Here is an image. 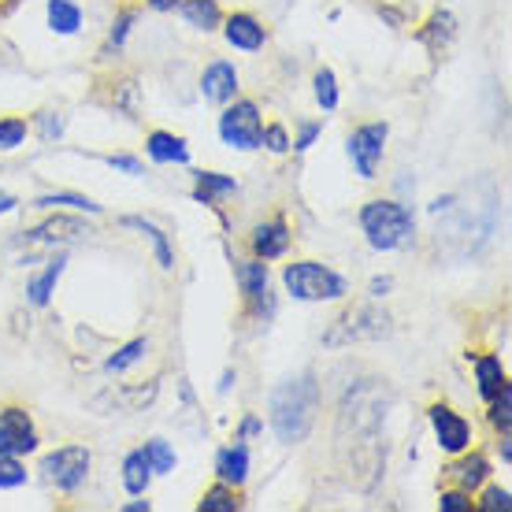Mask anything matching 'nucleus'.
Returning <instances> with one entry per match:
<instances>
[{
  "mask_svg": "<svg viewBox=\"0 0 512 512\" xmlns=\"http://www.w3.org/2000/svg\"><path fill=\"white\" fill-rule=\"evenodd\" d=\"M149 479H153V468H149V461H145V453H130L127 461H123V487L138 498V494H145L149 490Z\"/></svg>",
  "mask_w": 512,
  "mask_h": 512,
  "instance_id": "obj_22",
  "label": "nucleus"
},
{
  "mask_svg": "<svg viewBox=\"0 0 512 512\" xmlns=\"http://www.w3.org/2000/svg\"><path fill=\"white\" fill-rule=\"evenodd\" d=\"M19 208V201H15L8 190H0V216H8V212H15Z\"/></svg>",
  "mask_w": 512,
  "mask_h": 512,
  "instance_id": "obj_40",
  "label": "nucleus"
},
{
  "mask_svg": "<svg viewBox=\"0 0 512 512\" xmlns=\"http://www.w3.org/2000/svg\"><path fill=\"white\" fill-rule=\"evenodd\" d=\"M316 412H320V386H316L312 375L286 379L271 394V427H275L279 442H286V446L305 442L312 423H316Z\"/></svg>",
  "mask_w": 512,
  "mask_h": 512,
  "instance_id": "obj_1",
  "label": "nucleus"
},
{
  "mask_svg": "<svg viewBox=\"0 0 512 512\" xmlns=\"http://www.w3.org/2000/svg\"><path fill=\"white\" fill-rule=\"evenodd\" d=\"M316 138H320V123H305V127H301V138L290 141V149H297V153H305V149H308V145H312Z\"/></svg>",
  "mask_w": 512,
  "mask_h": 512,
  "instance_id": "obj_37",
  "label": "nucleus"
},
{
  "mask_svg": "<svg viewBox=\"0 0 512 512\" xmlns=\"http://www.w3.org/2000/svg\"><path fill=\"white\" fill-rule=\"evenodd\" d=\"M234 279L242 286L245 301L253 305V312L260 320H268L271 312H275V297H271V275H268V264L256 256V260H242L238 268H234Z\"/></svg>",
  "mask_w": 512,
  "mask_h": 512,
  "instance_id": "obj_7",
  "label": "nucleus"
},
{
  "mask_svg": "<svg viewBox=\"0 0 512 512\" xmlns=\"http://www.w3.org/2000/svg\"><path fill=\"white\" fill-rule=\"evenodd\" d=\"M282 282L286 290L297 297V301H338V297L349 294L346 279L331 271L327 264H316V260H297L282 271Z\"/></svg>",
  "mask_w": 512,
  "mask_h": 512,
  "instance_id": "obj_3",
  "label": "nucleus"
},
{
  "mask_svg": "<svg viewBox=\"0 0 512 512\" xmlns=\"http://www.w3.org/2000/svg\"><path fill=\"white\" fill-rule=\"evenodd\" d=\"M41 472L49 475V483H56L60 490H78L90 475V449L86 446H60L56 453H49L41 461Z\"/></svg>",
  "mask_w": 512,
  "mask_h": 512,
  "instance_id": "obj_5",
  "label": "nucleus"
},
{
  "mask_svg": "<svg viewBox=\"0 0 512 512\" xmlns=\"http://www.w3.org/2000/svg\"><path fill=\"white\" fill-rule=\"evenodd\" d=\"M26 483V468L19 464V457H4L0 453V490H12Z\"/></svg>",
  "mask_w": 512,
  "mask_h": 512,
  "instance_id": "obj_31",
  "label": "nucleus"
},
{
  "mask_svg": "<svg viewBox=\"0 0 512 512\" xmlns=\"http://www.w3.org/2000/svg\"><path fill=\"white\" fill-rule=\"evenodd\" d=\"M479 509L483 512H509L512 509V494L505 487H490L479 501Z\"/></svg>",
  "mask_w": 512,
  "mask_h": 512,
  "instance_id": "obj_35",
  "label": "nucleus"
},
{
  "mask_svg": "<svg viewBox=\"0 0 512 512\" xmlns=\"http://www.w3.org/2000/svg\"><path fill=\"white\" fill-rule=\"evenodd\" d=\"M286 249H290V227H286L282 219L260 223L253 231V253L260 256V260H279Z\"/></svg>",
  "mask_w": 512,
  "mask_h": 512,
  "instance_id": "obj_12",
  "label": "nucleus"
},
{
  "mask_svg": "<svg viewBox=\"0 0 512 512\" xmlns=\"http://www.w3.org/2000/svg\"><path fill=\"white\" fill-rule=\"evenodd\" d=\"M260 427H264V423L256 420V416H245V420H242V438H249V435H260Z\"/></svg>",
  "mask_w": 512,
  "mask_h": 512,
  "instance_id": "obj_41",
  "label": "nucleus"
},
{
  "mask_svg": "<svg viewBox=\"0 0 512 512\" xmlns=\"http://www.w3.org/2000/svg\"><path fill=\"white\" fill-rule=\"evenodd\" d=\"M64 116L60 112H41L38 116V130H41V141H56V138H64Z\"/></svg>",
  "mask_w": 512,
  "mask_h": 512,
  "instance_id": "obj_34",
  "label": "nucleus"
},
{
  "mask_svg": "<svg viewBox=\"0 0 512 512\" xmlns=\"http://www.w3.org/2000/svg\"><path fill=\"white\" fill-rule=\"evenodd\" d=\"M312 86H316V101H320L323 112H334L338 108V78H334L331 67H320L316 78H312Z\"/></svg>",
  "mask_w": 512,
  "mask_h": 512,
  "instance_id": "obj_28",
  "label": "nucleus"
},
{
  "mask_svg": "<svg viewBox=\"0 0 512 512\" xmlns=\"http://www.w3.org/2000/svg\"><path fill=\"white\" fill-rule=\"evenodd\" d=\"M197 509H201V512H238V509H242V501H238L234 487L219 483V487L205 490V498H201V505H197Z\"/></svg>",
  "mask_w": 512,
  "mask_h": 512,
  "instance_id": "obj_26",
  "label": "nucleus"
},
{
  "mask_svg": "<svg viewBox=\"0 0 512 512\" xmlns=\"http://www.w3.org/2000/svg\"><path fill=\"white\" fill-rule=\"evenodd\" d=\"M238 193V182L231 175H219V171H197V186H193V197L201 205H216L219 197H231Z\"/></svg>",
  "mask_w": 512,
  "mask_h": 512,
  "instance_id": "obj_17",
  "label": "nucleus"
},
{
  "mask_svg": "<svg viewBox=\"0 0 512 512\" xmlns=\"http://www.w3.org/2000/svg\"><path fill=\"white\" fill-rule=\"evenodd\" d=\"M108 164L116 167V171H127V175H141V164L134 160V156H108Z\"/></svg>",
  "mask_w": 512,
  "mask_h": 512,
  "instance_id": "obj_39",
  "label": "nucleus"
},
{
  "mask_svg": "<svg viewBox=\"0 0 512 512\" xmlns=\"http://www.w3.org/2000/svg\"><path fill=\"white\" fill-rule=\"evenodd\" d=\"M360 227L368 234V245L379 249V253H390V249H401V245L412 242L416 234V219L405 205L397 201H368L360 208Z\"/></svg>",
  "mask_w": 512,
  "mask_h": 512,
  "instance_id": "obj_2",
  "label": "nucleus"
},
{
  "mask_svg": "<svg viewBox=\"0 0 512 512\" xmlns=\"http://www.w3.org/2000/svg\"><path fill=\"white\" fill-rule=\"evenodd\" d=\"M449 475L461 483V490H468V494H472V490H479L483 483H487L490 464H487V457H483V453H472V457H464L461 464H453V468H449Z\"/></svg>",
  "mask_w": 512,
  "mask_h": 512,
  "instance_id": "obj_19",
  "label": "nucleus"
},
{
  "mask_svg": "<svg viewBox=\"0 0 512 512\" xmlns=\"http://www.w3.org/2000/svg\"><path fill=\"white\" fill-rule=\"evenodd\" d=\"M26 141V123L23 119H0V149H19Z\"/></svg>",
  "mask_w": 512,
  "mask_h": 512,
  "instance_id": "obj_32",
  "label": "nucleus"
},
{
  "mask_svg": "<svg viewBox=\"0 0 512 512\" xmlns=\"http://www.w3.org/2000/svg\"><path fill=\"white\" fill-rule=\"evenodd\" d=\"M438 505H442V512H472V494L468 490H446Z\"/></svg>",
  "mask_w": 512,
  "mask_h": 512,
  "instance_id": "obj_36",
  "label": "nucleus"
},
{
  "mask_svg": "<svg viewBox=\"0 0 512 512\" xmlns=\"http://www.w3.org/2000/svg\"><path fill=\"white\" fill-rule=\"evenodd\" d=\"M34 208H75V212H93V216L101 212V205L90 201V197H82V193H41Z\"/></svg>",
  "mask_w": 512,
  "mask_h": 512,
  "instance_id": "obj_24",
  "label": "nucleus"
},
{
  "mask_svg": "<svg viewBox=\"0 0 512 512\" xmlns=\"http://www.w3.org/2000/svg\"><path fill=\"white\" fill-rule=\"evenodd\" d=\"M223 38L231 41L234 49L256 52V49H264V26L256 23L249 12H238V15H231V19L223 23Z\"/></svg>",
  "mask_w": 512,
  "mask_h": 512,
  "instance_id": "obj_11",
  "label": "nucleus"
},
{
  "mask_svg": "<svg viewBox=\"0 0 512 512\" xmlns=\"http://www.w3.org/2000/svg\"><path fill=\"white\" fill-rule=\"evenodd\" d=\"M179 12H182V19L190 26H197V30H216L219 26V4L216 0H179Z\"/></svg>",
  "mask_w": 512,
  "mask_h": 512,
  "instance_id": "obj_21",
  "label": "nucleus"
},
{
  "mask_svg": "<svg viewBox=\"0 0 512 512\" xmlns=\"http://www.w3.org/2000/svg\"><path fill=\"white\" fill-rule=\"evenodd\" d=\"M38 449V431L30 423L26 409H4L0 412V453L4 457H26Z\"/></svg>",
  "mask_w": 512,
  "mask_h": 512,
  "instance_id": "obj_8",
  "label": "nucleus"
},
{
  "mask_svg": "<svg viewBox=\"0 0 512 512\" xmlns=\"http://www.w3.org/2000/svg\"><path fill=\"white\" fill-rule=\"evenodd\" d=\"M123 223H127V227H134V231H141L145 238H149V242H153L156 264H160V268H164V271L175 268V253H171V242H167V234L160 231V227H153L149 219H141V216H127Z\"/></svg>",
  "mask_w": 512,
  "mask_h": 512,
  "instance_id": "obj_20",
  "label": "nucleus"
},
{
  "mask_svg": "<svg viewBox=\"0 0 512 512\" xmlns=\"http://www.w3.org/2000/svg\"><path fill=\"white\" fill-rule=\"evenodd\" d=\"M475 383H479V394L487 397V401L498 394L501 386L509 383L501 357H494V353H487V357H475Z\"/></svg>",
  "mask_w": 512,
  "mask_h": 512,
  "instance_id": "obj_18",
  "label": "nucleus"
},
{
  "mask_svg": "<svg viewBox=\"0 0 512 512\" xmlns=\"http://www.w3.org/2000/svg\"><path fill=\"white\" fill-rule=\"evenodd\" d=\"M490 401H494V405H490V423L498 427L501 435H509V423H512V386L505 383L498 394L490 397Z\"/></svg>",
  "mask_w": 512,
  "mask_h": 512,
  "instance_id": "obj_29",
  "label": "nucleus"
},
{
  "mask_svg": "<svg viewBox=\"0 0 512 512\" xmlns=\"http://www.w3.org/2000/svg\"><path fill=\"white\" fill-rule=\"evenodd\" d=\"M231 383H238V375L223 372V379H219V394H227V390H231Z\"/></svg>",
  "mask_w": 512,
  "mask_h": 512,
  "instance_id": "obj_44",
  "label": "nucleus"
},
{
  "mask_svg": "<svg viewBox=\"0 0 512 512\" xmlns=\"http://www.w3.org/2000/svg\"><path fill=\"white\" fill-rule=\"evenodd\" d=\"M82 234H90V231H86L78 219L56 216V219H49V223H41V227H34V231H26V242H75Z\"/></svg>",
  "mask_w": 512,
  "mask_h": 512,
  "instance_id": "obj_16",
  "label": "nucleus"
},
{
  "mask_svg": "<svg viewBox=\"0 0 512 512\" xmlns=\"http://www.w3.org/2000/svg\"><path fill=\"white\" fill-rule=\"evenodd\" d=\"M260 145H268L271 153H290V134L282 123H271V127L260 130Z\"/></svg>",
  "mask_w": 512,
  "mask_h": 512,
  "instance_id": "obj_33",
  "label": "nucleus"
},
{
  "mask_svg": "<svg viewBox=\"0 0 512 512\" xmlns=\"http://www.w3.org/2000/svg\"><path fill=\"white\" fill-rule=\"evenodd\" d=\"M145 153L153 156L156 164H190V149L179 134H167V130H153L145 141Z\"/></svg>",
  "mask_w": 512,
  "mask_h": 512,
  "instance_id": "obj_13",
  "label": "nucleus"
},
{
  "mask_svg": "<svg viewBox=\"0 0 512 512\" xmlns=\"http://www.w3.org/2000/svg\"><path fill=\"white\" fill-rule=\"evenodd\" d=\"M145 461H149V468H153V475H167L171 468H175V449L167 446L164 438H153V442H145Z\"/></svg>",
  "mask_w": 512,
  "mask_h": 512,
  "instance_id": "obj_27",
  "label": "nucleus"
},
{
  "mask_svg": "<svg viewBox=\"0 0 512 512\" xmlns=\"http://www.w3.org/2000/svg\"><path fill=\"white\" fill-rule=\"evenodd\" d=\"M67 268V256L60 253L56 260H49V268L41 271V275H34V279H26V301L34 308H45L52 301V290H56V282H60V275H64Z\"/></svg>",
  "mask_w": 512,
  "mask_h": 512,
  "instance_id": "obj_14",
  "label": "nucleus"
},
{
  "mask_svg": "<svg viewBox=\"0 0 512 512\" xmlns=\"http://www.w3.org/2000/svg\"><path fill=\"white\" fill-rule=\"evenodd\" d=\"M453 34H457V19L449 12H435L431 23H427V30H423V41H427L431 49H442V45L453 41Z\"/></svg>",
  "mask_w": 512,
  "mask_h": 512,
  "instance_id": "obj_25",
  "label": "nucleus"
},
{
  "mask_svg": "<svg viewBox=\"0 0 512 512\" xmlns=\"http://www.w3.org/2000/svg\"><path fill=\"white\" fill-rule=\"evenodd\" d=\"M49 26L56 34H75L78 26H82V12H78V4L71 0H49Z\"/></svg>",
  "mask_w": 512,
  "mask_h": 512,
  "instance_id": "obj_23",
  "label": "nucleus"
},
{
  "mask_svg": "<svg viewBox=\"0 0 512 512\" xmlns=\"http://www.w3.org/2000/svg\"><path fill=\"white\" fill-rule=\"evenodd\" d=\"M134 19H138L134 12H123V15H119L116 26H112V45H123V41H127V30H130V23H134Z\"/></svg>",
  "mask_w": 512,
  "mask_h": 512,
  "instance_id": "obj_38",
  "label": "nucleus"
},
{
  "mask_svg": "<svg viewBox=\"0 0 512 512\" xmlns=\"http://www.w3.org/2000/svg\"><path fill=\"white\" fill-rule=\"evenodd\" d=\"M390 286H394L390 279H372V297H386L390 294Z\"/></svg>",
  "mask_w": 512,
  "mask_h": 512,
  "instance_id": "obj_43",
  "label": "nucleus"
},
{
  "mask_svg": "<svg viewBox=\"0 0 512 512\" xmlns=\"http://www.w3.org/2000/svg\"><path fill=\"white\" fill-rule=\"evenodd\" d=\"M149 8H156V12H175L179 8V0H145Z\"/></svg>",
  "mask_w": 512,
  "mask_h": 512,
  "instance_id": "obj_42",
  "label": "nucleus"
},
{
  "mask_svg": "<svg viewBox=\"0 0 512 512\" xmlns=\"http://www.w3.org/2000/svg\"><path fill=\"white\" fill-rule=\"evenodd\" d=\"M145 349H149V342H145V338H134V342H127V346L119 349L116 357H108L104 368H108V372H116V375L127 372V368H134V364L145 357Z\"/></svg>",
  "mask_w": 512,
  "mask_h": 512,
  "instance_id": "obj_30",
  "label": "nucleus"
},
{
  "mask_svg": "<svg viewBox=\"0 0 512 512\" xmlns=\"http://www.w3.org/2000/svg\"><path fill=\"white\" fill-rule=\"evenodd\" d=\"M260 130H264V123H260V108L253 101L231 104L219 116V138L227 141L231 149H245V153L260 149Z\"/></svg>",
  "mask_w": 512,
  "mask_h": 512,
  "instance_id": "obj_4",
  "label": "nucleus"
},
{
  "mask_svg": "<svg viewBox=\"0 0 512 512\" xmlns=\"http://www.w3.org/2000/svg\"><path fill=\"white\" fill-rule=\"evenodd\" d=\"M201 93H205V101H212V104L234 101V93H238V71H234V64H227V60L208 64L205 75H201Z\"/></svg>",
  "mask_w": 512,
  "mask_h": 512,
  "instance_id": "obj_10",
  "label": "nucleus"
},
{
  "mask_svg": "<svg viewBox=\"0 0 512 512\" xmlns=\"http://www.w3.org/2000/svg\"><path fill=\"white\" fill-rule=\"evenodd\" d=\"M127 512H149V501H130Z\"/></svg>",
  "mask_w": 512,
  "mask_h": 512,
  "instance_id": "obj_45",
  "label": "nucleus"
},
{
  "mask_svg": "<svg viewBox=\"0 0 512 512\" xmlns=\"http://www.w3.org/2000/svg\"><path fill=\"white\" fill-rule=\"evenodd\" d=\"M501 461L509 464L512 461V449H509V438H505V442H501Z\"/></svg>",
  "mask_w": 512,
  "mask_h": 512,
  "instance_id": "obj_46",
  "label": "nucleus"
},
{
  "mask_svg": "<svg viewBox=\"0 0 512 512\" xmlns=\"http://www.w3.org/2000/svg\"><path fill=\"white\" fill-rule=\"evenodd\" d=\"M431 427H435L438 446L446 449V453H464L468 442H472V427H468V420L457 416L453 409H446V405H435V409H431Z\"/></svg>",
  "mask_w": 512,
  "mask_h": 512,
  "instance_id": "obj_9",
  "label": "nucleus"
},
{
  "mask_svg": "<svg viewBox=\"0 0 512 512\" xmlns=\"http://www.w3.org/2000/svg\"><path fill=\"white\" fill-rule=\"evenodd\" d=\"M216 475L219 483H227V487H242L245 483V475H249V449L242 446V438H238V446H227L216 457Z\"/></svg>",
  "mask_w": 512,
  "mask_h": 512,
  "instance_id": "obj_15",
  "label": "nucleus"
},
{
  "mask_svg": "<svg viewBox=\"0 0 512 512\" xmlns=\"http://www.w3.org/2000/svg\"><path fill=\"white\" fill-rule=\"evenodd\" d=\"M386 138H390V127H386V123H364L360 130H353V138H349L346 149L360 179H375L379 160H383V149H386Z\"/></svg>",
  "mask_w": 512,
  "mask_h": 512,
  "instance_id": "obj_6",
  "label": "nucleus"
}]
</instances>
